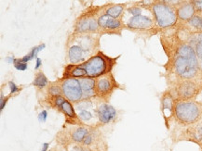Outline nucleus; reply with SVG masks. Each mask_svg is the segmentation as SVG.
Instances as JSON below:
<instances>
[{"label": "nucleus", "mask_w": 202, "mask_h": 151, "mask_svg": "<svg viewBox=\"0 0 202 151\" xmlns=\"http://www.w3.org/2000/svg\"><path fill=\"white\" fill-rule=\"evenodd\" d=\"M75 109L77 111V117L84 122H90L94 118H98L97 109H94L93 103L89 99H82L81 101L75 103Z\"/></svg>", "instance_id": "6e6552de"}, {"label": "nucleus", "mask_w": 202, "mask_h": 151, "mask_svg": "<svg viewBox=\"0 0 202 151\" xmlns=\"http://www.w3.org/2000/svg\"><path fill=\"white\" fill-rule=\"evenodd\" d=\"M9 84H11V93H14V92H16L18 91V88L17 86L15 85L13 83H9Z\"/></svg>", "instance_id": "bb28decb"}, {"label": "nucleus", "mask_w": 202, "mask_h": 151, "mask_svg": "<svg viewBox=\"0 0 202 151\" xmlns=\"http://www.w3.org/2000/svg\"><path fill=\"white\" fill-rule=\"evenodd\" d=\"M196 57H198L202 60V33L198 35V41L196 45Z\"/></svg>", "instance_id": "aec40b11"}, {"label": "nucleus", "mask_w": 202, "mask_h": 151, "mask_svg": "<svg viewBox=\"0 0 202 151\" xmlns=\"http://www.w3.org/2000/svg\"><path fill=\"white\" fill-rule=\"evenodd\" d=\"M15 68L20 70H26V68H27V64L23 63V62L16 63V64H15Z\"/></svg>", "instance_id": "b1692460"}, {"label": "nucleus", "mask_w": 202, "mask_h": 151, "mask_svg": "<svg viewBox=\"0 0 202 151\" xmlns=\"http://www.w3.org/2000/svg\"><path fill=\"white\" fill-rule=\"evenodd\" d=\"M162 110L165 113L166 110H169V112L171 113L173 110V101L172 97L170 94H166L162 97Z\"/></svg>", "instance_id": "f3484780"}, {"label": "nucleus", "mask_w": 202, "mask_h": 151, "mask_svg": "<svg viewBox=\"0 0 202 151\" xmlns=\"http://www.w3.org/2000/svg\"><path fill=\"white\" fill-rule=\"evenodd\" d=\"M69 151H94V150L91 149L89 147H87V145H71Z\"/></svg>", "instance_id": "412c9836"}, {"label": "nucleus", "mask_w": 202, "mask_h": 151, "mask_svg": "<svg viewBox=\"0 0 202 151\" xmlns=\"http://www.w3.org/2000/svg\"><path fill=\"white\" fill-rule=\"evenodd\" d=\"M98 120L103 124L109 123L110 122L115 118L117 116V111L115 109L108 104H101L98 106L97 109Z\"/></svg>", "instance_id": "9b49d317"}, {"label": "nucleus", "mask_w": 202, "mask_h": 151, "mask_svg": "<svg viewBox=\"0 0 202 151\" xmlns=\"http://www.w3.org/2000/svg\"><path fill=\"white\" fill-rule=\"evenodd\" d=\"M196 11V8L194 5L192 3H184L182 4V6L178 8L177 15L179 19H184V21H187L193 18Z\"/></svg>", "instance_id": "4468645a"}, {"label": "nucleus", "mask_w": 202, "mask_h": 151, "mask_svg": "<svg viewBox=\"0 0 202 151\" xmlns=\"http://www.w3.org/2000/svg\"><path fill=\"white\" fill-rule=\"evenodd\" d=\"M47 84H48V79L44 75V73L41 72H37L36 74V78H34V84L38 88H43V87L46 86Z\"/></svg>", "instance_id": "6ab92c4d"}, {"label": "nucleus", "mask_w": 202, "mask_h": 151, "mask_svg": "<svg viewBox=\"0 0 202 151\" xmlns=\"http://www.w3.org/2000/svg\"><path fill=\"white\" fill-rule=\"evenodd\" d=\"M129 11L133 14V16H139V15H141V13H142V10L139 8H131L129 9Z\"/></svg>", "instance_id": "5701e85b"}, {"label": "nucleus", "mask_w": 202, "mask_h": 151, "mask_svg": "<svg viewBox=\"0 0 202 151\" xmlns=\"http://www.w3.org/2000/svg\"><path fill=\"white\" fill-rule=\"evenodd\" d=\"M153 25L152 19L148 17L139 15V16H133L130 19L128 22V26L131 29H148Z\"/></svg>", "instance_id": "ddd939ff"}, {"label": "nucleus", "mask_w": 202, "mask_h": 151, "mask_svg": "<svg viewBox=\"0 0 202 151\" xmlns=\"http://www.w3.org/2000/svg\"><path fill=\"white\" fill-rule=\"evenodd\" d=\"M190 23L194 27H196L202 30V18L199 16H195L190 19Z\"/></svg>", "instance_id": "4be33fe9"}, {"label": "nucleus", "mask_w": 202, "mask_h": 151, "mask_svg": "<svg viewBox=\"0 0 202 151\" xmlns=\"http://www.w3.org/2000/svg\"><path fill=\"white\" fill-rule=\"evenodd\" d=\"M174 67L176 72L181 77L188 79L195 76L198 69V62L194 48L188 45L181 46L178 48Z\"/></svg>", "instance_id": "f03ea898"}, {"label": "nucleus", "mask_w": 202, "mask_h": 151, "mask_svg": "<svg viewBox=\"0 0 202 151\" xmlns=\"http://www.w3.org/2000/svg\"><path fill=\"white\" fill-rule=\"evenodd\" d=\"M40 62H41V59H39V58H37V68H38V67H39V65H40Z\"/></svg>", "instance_id": "c85d7f7f"}, {"label": "nucleus", "mask_w": 202, "mask_h": 151, "mask_svg": "<svg viewBox=\"0 0 202 151\" xmlns=\"http://www.w3.org/2000/svg\"><path fill=\"white\" fill-rule=\"evenodd\" d=\"M194 94H195V85L192 83L185 82L181 84V86L179 88V95L183 98L191 97Z\"/></svg>", "instance_id": "2eb2a0df"}, {"label": "nucleus", "mask_w": 202, "mask_h": 151, "mask_svg": "<svg viewBox=\"0 0 202 151\" xmlns=\"http://www.w3.org/2000/svg\"><path fill=\"white\" fill-rule=\"evenodd\" d=\"M115 63V58H111L105 56L103 53L98 52L95 56L80 64L79 66L85 70L86 77L98 78L109 73Z\"/></svg>", "instance_id": "7ed1b4c3"}, {"label": "nucleus", "mask_w": 202, "mask_h": 151, "mask_svg": "<svg viewBox=\"0 0 202 151\" xmlns=\"http://www.w3.org/2000/svg\"><path fill=\"white\" fill-rule=\"evenodd\" d=\"M174 113L180 122L190 124L196 122L200 116V109L194 102L182 101L174 106Z\"/></svg>", "instance_id": "20e7f679"}, {"label": "nucleus", "mask_w": 202, "mask_h": 151, "mask_svg": "<svg viewBox=\"0 0 202 151\" xmlns=\"http://www.w3.org/2000/svg\"><path fill=\"white\" fill-rule=\"evenodd\" d=\"M118 87V84L117 83L111 72L95 79L96 95L100 98L106 100V101Z\"/></svg>", "instance_id": "423d86ee"}, {"label": "nucleus", "mask_w": 202, "mask_h": 151, "mask_svg": "<svg viewBox=\"0 0 202 151\" xmlns=\"http://www.w3.org/2000/svg\"><path fill=\"white\" fill-rule=\"evenodd\" d=\"M99 47V37L92 33H77L72 34L67 42V54L72 65L82 64L93 57Z\"/></svg>", "instance_id": "f257e3e1"}, {"label": "nucleus", "mask_w": 202, "mask_h": 151, "mask_svg": "<svg viewBox=\"0 0 202 151\" xmlns=\"http://www.w3.org/2000/svg\"><path fill=\"white\" fill-rule=\"evenodd\" d=\"M153 11L156 17V23L161 28H167L176 22L177 15L175 10L169 5L158 2L153 6Z\"/></svg>", "instance_id": "39448f33"}, {"label": "nucleus", "mask_w": 202, "mask_h": 151, "mask_svg": "<svg viewBox=\"0 0 202 151\" xmlns=\"http://www.w3.org/2000/svg\"><path fill=\"white\" fill-rule=\"evenodd\" d=\"M194 7L196 10L202 11V0L201 1H195L194 2Z\"/></svg>", "instance_id": "393cba45"}, {"label": "nucleus", "mask_w": 202, "mask_h": 151, "mask_svg": "<svg viewBox=\"0 0 202 151\" xmlns=\"http://www.w3.org/2000/svg\"><path fill=\"white\" fill-rule=\"evenodd\" d=\"M89 134V131L88 128L85 127H78L77 129H75L72 132V140L75 143H82L85 137Z\"/></svg>", "instance_id": "dca6fc26"}, {"label": "nucleus", "mask_w": 202, "mask_h": 151, "mask_svg": "<svg viewBox=\"0 0 202 151\" xmlns=\"http://www.w3.org/2000/svg\"><path fill=\"white\" fill-rule=\"evenodd\" d=\"M124 10V7L122 5H115V6L110 7L107 10H106V14L109 15V16L113 17L115 19H118L121 14H122Z\"/></svg>", "instance_id": "a211bd4d"}, {"label": "nucleus", "mask_w": 202, "mask_h": 151, "mask_svg": "<svg viewBox=\"0 0 202 151\" xmlns=\"http://www.w3.org/2000/svg\"><path fill=\"white\" fill-rule=\"evenodd\" d=\"M98 28V21H96L95 17H93L92 15L88 14L87 16H82L80 19H78L77 24L75 26V32L92 33L94 32H97Z\"/></svg>", "instance_id": "1a4fd4ad"}, {"label": "nucleus", "mask_w": 202, "mask_h": 151, "mask_svg": "<svg viewBox=\"0 0 202 151\" xmlns=\"http://www.w3.org/2000/svg\"><path fill=\"white\" fill-rule=\"evenodd\" d=\"M47 118V111L46 110H43V111L39 114V120L40 122H45Z\"/></svg>", "instance_id": "a878e982"}, {"label": "nucleus", "mask_w": 202, "mask_h": 151, "mask_svg": "<svg viewBox=\"0 0 202 151\" xmlns=\"http://www.w3.org/2000/svg\"><path fill=\"white\" fill-rule=\"evenodd\" d=\"M63 95L72 103H77L83 99V92L79 80L75 78H67L62 84Z\"/></svg>", "instance_id": "0eeeda50"}, {"label": "nucleus", "mask_w": 202, "mask_h": 151, "mask_svg": "<svg viewBox=\"0 0 202 151\" xmlns=\"http://www.w3.org/2000/svg\"><path fill=\"white\" fill-rule=\"evenodd\" d=\"M79 83L83 92V99H89L96 95L95 93V79L90 77L79 78Z\"/></svg>", "instance_id": "f8f14e48"}, {"label": "nucleus", "mask_w": 202, "mask_h": 151, "mask_svg": "<svg viewBox=\"0 0 202 151\" xmlns=\"http://www.w3.org/2000/svg\"><path fill=\"white\" fill-rule=\"evenodd\" d=\"M48 148H49V144H48V143H45V144L43 145V148L41 149V151H47Z\"/></svg>", "instance_id": "cd10ccee"}, {"label": "nucleus", "mask_w": 202, "mask_h": 151, "mask_svg": "<svg viewBox=\"0 0 202 151\" xmlns=\"http://www.w3.org/2000/svg\"><path fill=\"white\" fill-rule=\"evenodd\" d=\"M98 24L99 27L103 30L104 32H118V30L122 28V23L118 19H115L113 17L109 16L107 14H104L100 16L98 19Z\"/></svg>", "instance_id": "9d476101"}]
</instances>
